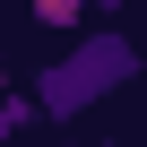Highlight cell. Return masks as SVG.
I'll return each mask as SVG.
<instances>
[{"mask_svg":"<svg viewBox=\"0 0 147 147\" xmlns=\"http://www.w3.org/2000/svg\"><path fill=\"white\" fill-rule=\"evenodd\" d=\"M26 18H35L43 35H78V26H87V0H26Z\"/></svg>","mask_w":147,"mask_h":147,"instance_id":"7a4b0ae2","label":"cell"},{"mask_svg":"<svg viewBox=\"0 0 147 147\" xmlns=\"http://www.w3.org/2000/svg\"><path fill=\"white\" fill-rule=\"evenodd\" d=\"M138 78V43L121 35V26H78L52 61H43V78H35V113L43 121H87L113 87H130Z\"/></svg>","mask_w":147,"mask_h":147,"instance_id":"6da1fadb","label":"cell"},{"mask_svg":"<svg viewBox=\"0 0 147 147\" xmlns=\"http://www.w3.org/2000/svg\"><path fill=\"white\" fill-rule=\"evenodd\" d=\"M0 147H18V138H0Z\"/></svg>","mask_w":147,"mask_h":147,"instance_id":"5b68a950","label":"cell"},{"mask_svg":"<svg viewBox=\"0 0 147 147\" xmlns=\"http://www.w3.org/2000/svg\"><path fill=\"white\" fill-rule=\"evenodd\" d=\"M43 113H35V87H0V138H26Z\"/></svg>","mask_w":147,"mask_h":147,"instance_id":"3957f363","label":"cell"},{"mask_svg":"<svg viewBox=\"0 0 147 147\" xmlns=\"http://www.w3.org/2000/svg\"><path fill=\"white\" fill-rule=\"evenodd\" d=\"M138 0H87V18H130Z\"/></svg>","mask_w":147,"mask_h":147,"instance_id":"277c9868","label":"cell"}]
</instances>
